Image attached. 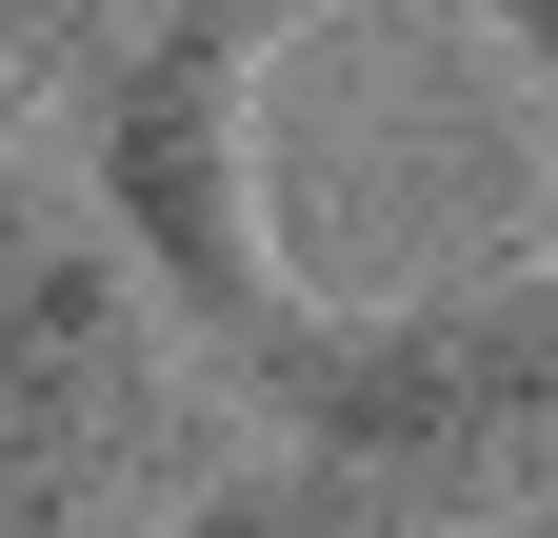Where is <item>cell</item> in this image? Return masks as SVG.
<instances>
[{
  "mask_svg": "<svg viewBox=\"0 0 558 538\" xmlns=\"http://www.w3.org/2000/svg\"><path fill=\"white\" fill-rule=\"evenodd\" d=\"M0 21H21V40H60V21H81V0H0Z\"/></svg>",
  "mask_w": 558,
  "mask_h": 538,
  "instance_id": "6da1fadb",
  "label": "cell"
}]
</instances>
